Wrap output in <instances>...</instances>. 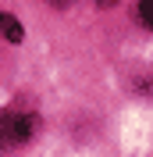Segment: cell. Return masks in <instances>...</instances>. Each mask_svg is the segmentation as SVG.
<instances>
[{"label":"cell","instance_id":"3957f363","mask_svg":"<svg viewBox=\"0 0 153 157\" xmlns=\"http://www.w3.org/2000/svg\"><path fill=\"white\" fill-rule=\"evenodd\" d=\"M139 14H143V21L153 29V0H143V4H139Z\"/></svg>","mask_w":153,"mask_h":157},{"label":"cell","instance_id":"6da1fadb","mask_svg":"<svg viewBox=\"0 0 153 157\" xmlns=\"http://www.w3.org/2000/svg\"><path fill=\"white\" fill-rule=\"evenodd\" d=\"M32 128H36V118L25 114V111L11 107L0 114V147H18L25 139L32 136Z\"/></svg>","mask_w":153,"mask_h":157},{"label":"cell","instance_id":"7a4b0ae2","mask_svg":"<svg viewBox=\"0 0 153 157\" xmlns=\"http://www.w3.org/2000/svg\"><path fill=\"white\" fill-rule=\"evenodd\" d=\"M0 32H4L11 43H18V39L25 36V29L18 25V18H14V14H0Z\"/></svg>","mask_w":153,"mask_h":157}]
</instances>
